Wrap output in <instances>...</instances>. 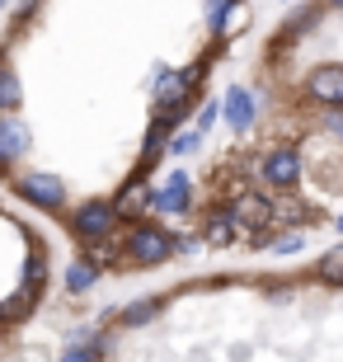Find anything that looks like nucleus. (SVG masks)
<instances>
[{
    "label": "nucleus",
    "instance_id": "obj_1",
    "mask_svg": "<svg viewBox=\"0 0 343 362\" xmlns=\"http://www.w3.org/2000/svg\"><path fill=\"white\" fill-rule=\"evenodd\" d=\"M170 255H174V240L160 226H132L127 230V259H132V264L156 269V264H165Z\"/></svg>",
    "mask_w": 343,
    "mask_h": 362
},
{
    "label": "nucleus",
    "instance_id": "obj_2",
    "mask_svg": "<svg viewBox=\"0 0 343 362\" xmlns=\"http://www.w3.org/2000/svg\"><path fill=\"white\" fill-rule=\"evenodd\" d=\"M19 198L33 202V207H47V212H57L62 202H66V184L57 175H47V170H33V175H19Z\"/></svg>",
    "mask_w": 343,
    "mask_h": 362
},
{
    "label": "nucleus",
    "instance_id": "obj_3",
    "mask_svg": "<svg viewBox=\"0 0 343 362\" xmlns=\"http://www.w3.org/2000/svg\"><path fill=\"white\" fill-rule=\"evenodd\" d=\"M113 221H118V202H85L71 216V230H76L80 240H104L108 230H113Z\"/></svg>",
    "mask_w": 343,
    "mask_h": 362
},
{
    "label": "nucleus",
    "instance_id": "obj_4",
    "mask_svg": "<svg viewBox=\"0 0 343 362\" xmlns=\"http://www.w3.org/2000/svg\"><path fill=\"white\" fill-rule=\"evenodd\" d=\"M306 94L325 108H343V66H334V62L330 66H315L306 76Z\"/></svg>",
    "mask_w": 343,
    "mask_h": 362
},
{
    "label": "nucleus",
    "instance_id": "obj_5",
    "mask_svg": "<svg viewBox=\"0 0 343 362\" xmlns=\"http://www.w3.org/2000/svg\"><path fill=\"white\" fill-rule=\"evenodd\" d=\"M264 179L273 188H296V179H301V156L291 146H277L264 156Z\"/></svg>",
    "mask_w": 343,
    "mask_h": 362
},
{
    "label": "nucleus",
    "instance_id": "obj_6",
    "mask_svg": "<svg viewBox=\"0 0 343 362\" xmlns=\"http://www.w3.org/2000/svg\"><path fill=\"white\" fill-rule=\"evenodd\" d=\"M151 207H156V212H184L188 207V175L184 170H174L170 184L160 188V193H151Z\"/></svg>",
    "mask_w": 343,
    "mask_h": 362
},
{
    "label": "nucleus",
    "instance_id": "obj_7",
    "mask_svg": "<svg viewBox=\"0 0 343 362\" xmlns=\"http://www.w3.org/2000/svg\"><path fill=\"white\" fill-rule=\"evenodd\" d=\"M28 151V132L14 118H0V165H14Z\"/></svg>",
    "mask_w": 343,
    "mask_h": 362
},
{
    "label": "nucleus",
    "instance_id": "obj_8",
    "mask_svg": "<svg viewBox=\"0 0 343 362\" xmlns=\"http://www.w3.org/2000/svg\"><path fill=\"white\" fill-rule=\"evenodd\" d=\"M226 122H231L236 132H250V127H254V99H250V90H231V94H226Z\"/></svg>",
    "mask_w": 343,
    "mask_h": 362
},
{
    "label": "nucleus",
    "instance_id": "obj_9",
    "mask_svg": "<svg viewBox=\"0 0 343 362\" xmlns=\"http://www.w3.org/2000/svg\"><path fill=\"white\" fill-rule=\"evenodd\" d=\"M226 216H231L236 226H264V221H268V202L264 198H240Z\"/></svg>",
    "mask_w": 343,
    "mask_h": 362
},
{
    "label": "nucleus",
    "instance_id": "obj_10",
    "mask_svg": "<svg viewBox=\"0 0 343 362\" xmlns=\"http://www.w3.org/2000/svg\"><path fill=\"white\" fill-rule=\"evenodd\" d=\"M184 76H174V71H160V81H156V104L160 108H174L179 99H184Z\"/></svg>",
    "mask_w": 343,
    "mask_h": 362
},
{
    "label": "nucleus",
    "instance_id": "obj_11",
    "mask_svg": "<svg viewBox=\"0 0 343 362\" xmlns=\"http://www.w3.org/2000/svg\"><path fill=\"white\" fill-rule=\"evenodd\" d=\"M160 306H165V301H160V296H146V301H132V306L122 310V325H146V320H156L160 315Z\"/></svg>",
    "mask_w": 343,
    "mask_h": 362
},
{
    "label": "nucleus",
    "instance_id": "obj_12",
    "mask_svg": "<svg viewBox=\"0 0 343 362\" xmlns=\"http://www.w3.org/2000/svg\"><path fill=\"white\" fill-rule=\"evenodd\" d=\"M315 273H320L325 282H334V287H343V245H334L330 255L320 259V264H315Z\"/></svg>",
    "mask_w": 343,
    "mask_h": 362
},
{
    "label": "nucleus",
    "instance_id": "obj_13",
    "mask_svg": "<svg viewBox=\"0 0 343 362\" xmlns=\"http://www.w3.org/2000/svg\"><path fill=\"white\" fill-rule=\"evenodd\" d=\"M10 108H19V76L0 66V113H10Z\"/></svg>",
    "mask_w": 343,
    "mask_h": 362
},
{
    "label": "nucleus",
    "instance_id": "obj_14",
    "mask_svg": "<svg viewBox=\"0 0 343 362\" xmlns=\"http://www.w3.org/2000/svg\"><path fill=\"white\" fill-rule=\"evenodd\" d=\"M231 235H236V221L231 216H211L207 221V245H231Z\"/></svg>",
    "mask_w": 343,
    "mask_h": 362
},
{
    "label": "nucleus",
    "instance_id": "obj_15",
    "mask_svg": "<svg viewBox=\"0 0 343 362\" xmlns=\"http://www.w3.org/2000/svg\"><path fill=\"white\" fill-rule=\"evenodd\" d=\"M62 362H104V353L90 349V344H71V349L62 353Z\"/></svg>",
    "mask_w": 343,
    "mask_h": 362
},
{
    "label": "nucleus",
    "instance_id": "obj_16",
    "mask_svg": "<svg viewBox=\"0 0 343 362\" xmlns=\"http://www.w3.org/2000/svg\"><path fill=\"white\" fill-rule=\"evenodd\" d=\"M90 282H94V264H76L71 269V292H85Z\"/></svg>",
    "mask_w": 343,
    "mask_h": 362
},
{
    "label": "nucleus",
    "instance_id": "obj_17",
    "mask_svg": "<svg viewBox=\"0 0 343 362\" xmlns=\"http://www.w3.org/2000/svg\"><path fill=\"white\" fill-rule=\"evenodd\" d=\"M301 245H306L301 230H296V235H277V240H273V255H291V250H301Z\"/></svg>",
    "mask_w": 343,
    "mask_h": 362
},
{
    "label": "nucleus",
    "instance_id": "obj_18",
    "mask_svg": "<svg viewBox=\"0 0 343 362\" xmlns=\"http://www.w3.org/2000/svg\"><path fill=\"white\" fill-rule=\"evenodd\" d=\"M174 151L184 156V151H198V132H184V136H174Z\"/></svg>",
    "mask_w": 343,
    "mask_h": 362
},
{
    "label": "nucleus",
    "instance_id": "obj_19",
    "mask_svg": "<svg viewBox=\"0 0 343 362\" xmlns=\"http://www.w3.org/2000/svg\"><path fill=\"white\" fill-rule=\"evenodd\" d=\"M325 127L343 136V108H330V113H325Z\"/></svg>",
    "mask_w": 343,
    "mask_h": 362
},
{
    "label": "nucleus",
    "instance_id": "obj_20",
    "mask_svg": "<svg viewBox=\"0 0 343 362\" xmlns=\"http://www.w3.org/2000/svg\"><path fill=\"white\" fill-rule=\"evenodd\" d=\"M330 5H339V10H343V0H330Z\"/></svg>",
    "mask_w": 343,
    "mask_h": 362
},
{
    "label": "nucleus",
    "instance_id": "obj_21",
    "mask_svg": "<svg viewBox=\"0 0 343 362\" xmlns=\"http://www.w3.org/2000/svg\"><path fill=\"white\" fill-rule=\"evenodd\" d=\"M339 235H343V216H339Z\"/></svg>",
    "mask_w": 343,
    "mask_h": 362
},
{
    "label": "nucleus",
    "instance_id": "obj_22",
    "mask_svg": "<svg viewBox=\"0 0 343 362\" xmlns=\"http://www.w3.org/2000/svg\"><path fill=\"white\" fill-rule=\"evenodd\" d=\"M0 5H5V0H0Z\"/></svg>",
    "mask_w": 343,
    "mask_h": 362
}]
</instances>
